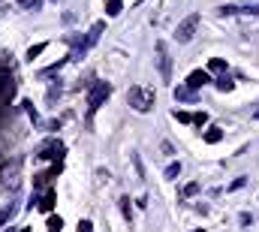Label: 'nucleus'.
I'll return each instance as SVG.
<instances>
[{
	"label": "nucleus",
	"mask_w": 259,
	"mask_h": 232,
	"mask_svg": "<svg viewBox=\"0 0 259 232\" xmlns=\"http://www.w3.org/2000/svg\"><path fill=\"white\" fill-rule=\"evenodd\" d=\"M127 103L133 105L136 112H151L154 109V91H148V87H142V84H133L130 91H127Z\"/></svg>",
	"instance_id": "f257e3e1"
},
{
	"label": "nucleus",
	"mask_w": 259,
	"mask_h": 232,
	"mask_svg": "<svg viewBox=\"0 0 259 232\" xmlns=\"http://www.w3.org/2000/svg\"><path fill=\"white\" fill-rule=\"evenodd\" d=\"M109 94H112V84H109V82H97V84H94V91H91V97H88V112L94 115L100 105L109 100Z\"/></svg>",
	"instance_id": "f03ea898"
},
{
	"label": "nucleus",
	"mask_w": 259,
	"mask_h": 232,
	"mask_svg": "<svg viewBox=\"0 0 259 232\" xmlns=\"http://www.w3.org/2000/svg\"><path fill=\"white\" fill-rule=\"evenodd\" d=\"M154 51H157V66H160V79H163V82H172V58H169V48H166V42L160 40L157 45H154Z\"/></svg>",
	"instance_id": "7ed1b4c3"
},
{
	"label": "nucleus",
	"mask_w": 259,
	"mask_h": 232,
	"mask_svg": "<svg viewBox=\"0 0 259 232\" xmlns=\"http://www.w3.org/2000/svg\"><path fill=\"white\" fill-rule=\"evenodd\" d=\"M196 27H199V15H190V19H184L175 27V40L178 42H190V40H193V33H196Z\"/></svg>",
	"instance_id": "20e7f679"
},
{
	"label": "nucleus",
	"mask_w": 259,
	"mask_h": 232,
	"mask_svg": "<svg viewBox=\"0 0 259 232\" xmlns=\"http://www.w3.org/2000/svg\"><path fill=\"white\" fill-rule=\"evenodd\" d=\"M63 151H66V148H63V142H48V145H42V148H40V154H37V157H40V160H58V163H60Z\"/></svg>",
	"instance_id": "39448f33"
},
{
	"label": "nucleus",
	"mask_w": 259,
	"mask_h": 232,
	"mask_svg": "<svg viewBox=\"0 0 259 232\" xmlns=\"http://www.w3.org/2000/svg\"><path fill=\"white\" fill-rule=\"evenodd\" d=\"M208 82H211L208 69H193V73L187 76V87H190V91H199V87H205Z\"/></svg>",
	"instance_id": "423d86ee"
},
{
	"label": "nucleus",
	"mask_w": 259,
	"mask_h": 232,
	"mask_svg": "<svg viewBox=\"0 0 259 232\" xmlns=\"http://www.w3.org/2000/svg\"><path fill=\"white\" fill-rule=\"evenodd\" d=\"M102 30H106V24H102V21H97V24L91 27V33H88V40H84V42H81V48H84V51H88V48H91V45H94V42L100 40V33H102Z\"/></svg>",
	"instance_id": "0eeeda50"
},
{
	"label": "nucleus",
	"mask_w": 259,
	"mask_h": 232,
	"mask_svg": "<svg viewBox=\"0 0 259 232\" xmlns=\"http://www.w3.org/2000/svg\"><path fill=\"white\" fill-rule=\"evenodd\" d=\"M175 100H178V103H193V100H196V91H190L187 84H178V87H175Z\"/></svg>",
	"instance_id": "6e6552de"
},
{
	"label": "nucleus",
	"mask_w": 259,
	"mask_h": 232,
	"mask_svg": "<svg viewBox=\"0 0 259 232\" xmlns=\"http://www.w3.org/2000/svg\"><path fill=\"white\" fill-rule=\"evenodd\" d=\"M205 142H208V145H217V142L223 139V130L220 127H208V130H205V136H202Z\"/></svg>",
	"instance_id": "1a4fd4ad"
},
{
	"label": "nucleus",
	"mask_w": 259,
	"mask_h": 232,
	"mask_svg": "<svg viewBox=\"0 0 259 232\" xmlns=\"http://www.w3.org/2000/svg\"><path fill=\"white\" fill-rule=\"evenodd\" d=\"M214 87H217V91H223V94H226V91H232V87H235V82L229 79V73H223V76L214 82Z\"/></svg>",
	"instance_id": "9d476101"
},
{
	"label": "nucleus",
	"mask_w": 259,
	"mask_h": 232,
	"mask_svg": "<svg viewBox=\"0 0 259 232\" xmlns=\"http://www.w3.org/2000/svg\"><path fill=\"white\" fill-rule=\"evenodd\" d=\"M51 208H55V190H48L40 202V211H51Z\"/></svg>",
	"instance_id": "9b49d317"
},
{
	"label": "nucleus",
	"mask_w": 259,
	"mask_h": 232,
	"mask_svg": "<svg viewBox=\"0 0 259 232\" xmlns=\"http://www.w3.org/2000/svg\"><path fill=\"white\" fill-rule=\"evenodd\" d=\"M120 3H124V0H106V15H120Z\"/></svg>",
	"instance_id": "f8f14e48"
},
{
	"label": "nucleus",
	"mask_w": 259,
	"mask_h": 232,
	"mask_svg": "<svg viewBox=\"0 0 259 232\" xmlns=\"http://www.w3.org/2000/svg\"><path fill=\"white\" fill-rule=\"evenodd\" d=\"M208 69H211V73H226V61H223V58H211Z\"/></svg>",
	"instance_id": "ddd939ff"
},
{
	"label": "nucleus",
	"mask_w": 259,
	"mask_h": 232,
	"mask_svg": "<svg viewBox=\"0 0 259 232\" xmlns=\"http://www.w3.org/2000/svg\"><path fill=\"white\" fill-rule=\"evenodd\" d=\"M45 229H48V232H60V229H63V220L51 214V217H48V223H45Z\"/></svg>",
	"instance_id": "4468645a"
},
{
	"label": "nucleus",
	"mask_w": 259,
	"mask_h": 232,
	"mask_svg": "<svg viewBox=\"0 0 259 232\" xmlns=\"http://www.w3.org/2000/svg\"><path fill=\"white\" fill-rule=\"evenodd\" d=\"M42 51H45V42H37V45H30V48H27V61H33V58H40Z\"/></svg>",
	"instance_id": "2eb2a0df"
},
{
	"label": "nucleus",
	"mask_w": 259,
	"mask_h": 232,
	"mask_svg": "<svg viewBox=\"0 0 259 232\" xmlns=\"http://www.w3.org/2000/svg\"><path fill=\"white\" fill-rule=\"evenodd\" d=\"M120 211H124V217L133 220V208H130V196H120Z\"/></svg>",
	"instance_id": "dca6fc26"
},
{
	"label": "nucleus",
	"mask_w": 259,
	"mask_h": 232,
	"mask_svg": "<svg viewBox=\"0 0 259 232\" xmlns=\"http://www.w3.org/2000/svg\"><path fill=\"white\" fill-rule=\"evenodd\" d=\"M181 175V163H169L166 166V178H178Z\"/></svg>",
	"instance_id": "f3484780"
},
{
	"label": "nucleus",
	"mask_w": 259,
	"mask_h": 232,
	"mask_svg": "<svg viewBox=\"0 0 259 232\" xmlns=\"http://www.w3.org/2000/svg\"><path fill=\"white\" fill-rule=\"evenodd\" d=\"M172 115H175V121H181V124H193V115H190V112H172Z\"/></svg>",
	"instance_id": "a211bd4d"
},
{
	"label": "nucleus",
	"mask_w": 259,
	"mask_h": 232,
	"mask_svg": "<svg viewBox=\"0 0 259 232\" xmlns=\"http://www.w3.org/2000/svg\"><path fill=\"white\" fill-rule=\"evenodd\" d=\"M193 124H196V127H205V124H208V115H205V112H196V115H193Z\"/></svg>",
	"instance_id": "6ab92c4d"
},
{
	"label": "nucleus",
	"mask_w": 259,
	"mask_h": 232,
	"mask_svg": "<svg viewBox=\"0 0 259 232\" xmlns=\"http://www.w3.org/2000/svg\"><path fill=\"white\" fill-rule=\"evenodd\" d=\"M244 184H247V178H235V181H232V184H229L226 190H241V187H244Z\"/></svg>",
	"instance_id": "aec40b11"
},
{
	"label": "nucleus",
	"mask_w": 259,
	"mask_h": 232,
	"mask_svg": "<svg viewBox=\"0 0 259 232\" xmlns=\"http://www.w3.org/2000/svg\"><path fill=\"white\" fill-rule=\"evenodd\" d=\"M27 9L30 12H40L42 9V0H27Z\"/></svg>",
	"instance_id": "412c9836"
},
{
	"label": "nucleus",
	"mask_w": 259,
	"mask_h": 232,
	"mask_svg": "<svg viewBox=\"0 0 259 232\" xmlns=\"http://www.w3.org/2000/svg\"><path fill=\"white\" fill-rule=\"evenodd\" d=\"M79 232H94V223H91V220H81V223H79Z\"/></svg>",
	"instance_id": "4be33fe9"
},
{
	"label": "nucleus",
	"mask_w": 259,
	"mask_h": 232,
	"mask_svg": "<svg viewBox=\"0 0 259 232\" xmlns=\"http://www.w3.org/2000/svg\"><path fill=\"white\" fill-rule=\"evenodd\" d=\"M196 190H199V184H196V181H193V184H187V187H184V196H193Z\"/></svg>",
	"instance_id": "5701e85b"
},
{
	"label": "nucleus",
	"mask_w": 259,
	"mask_h": 232,
	"mask_svg": "<svg viewBox=\"0 0 259 232\" xmlns=\"http://www.w3.org/2000/svg\"><path fill=\"white\" fill-rule=\"evenodd\" d=\"M253 118H259V105H256V109H253Z\"/></svg>",
	"instance_id": "b1692460"
},
{
	"label": "nucleus",
	"mask_w": 259,
	"mask_h": 232,
	"mask_svg": "<svg viewBox=\"0 0 259 232\" xmlns=\"http://www.w3.org/2000/svg\"><path fill=\"white\" fill-rule=\"evenodd\" d=\"M136 3H145V0H136Z\"/></svg>",
	"instance_id": "393cba45"
},
{
	"label": "nucleus",
	"mask_w": 259,
	"mask_h": 232,
	"mask_svg": "<svg viewBox=\"0 0 259 232\" xmlns=\"http://www.w3.org/2000/svg\"><path fill=\"white\" fill-rule=\"evenodd\" d=\"M19 3H27V0H19Z\"/></svg>",
	"instance_id": "a878e982"
},
{
	"label": "nucleus",
	"mask_w": 259,
	"mask_h": 232,
	"mask_svg": "<svg viewBox=\"0 0 259 232\" xmlns=\"http://www.w3.org/2000/svg\"><path fill=\"white\" fill-rule=\"evenodd\" d=\"M21 232H30V229H21Z\"/></svg>",
	"instance_id": "bb28decb"
},
{
	"label": "nucleus",
	"mask_w": 259,
	"mask_h": 232,
	"mask_svg": "<svg viewBox=\"0 0 259 232\" xmlns=\"http://www.w3.org/2000/svg\"><path fill=\"white\" fill-rule=\"evenodd\" d=\"M193 232H202V229H193Z\"/></svg>",
	"instance_id": "cd10ccee"
},
{
	"label": "nucleus",
	"mask_w": 259,
	"mask_h": 232,
	"mask_svg": "<svg viewBox=\"0 0 259 232\" xmlns=\"http://www.w3.org/2000/svg\"><path fill=\"white\" fill-rule=\"evenodd\" d=\"M247 3H250V0H247Z\"/></svg>",
	"instance_id": "c85d7f7f"
}]
</instances>
